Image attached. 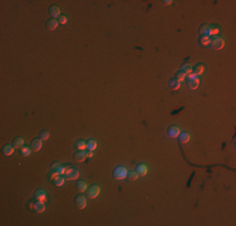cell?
Returning <instances> with one entry per match:
<instances>
[{"mask_svg":"<svg viewBox=\"0 0 236 226\" xmlns=\"http://www.w3.org/2000/svg\"><path fill=\"white\" fill-rule=\"evenodd\" d=\"M87 156H88V157H93V151H91L89 153H87Z\"/></svg>","mask_w":236,"mask_h":226,"instance_id":"38","label":"cell"},{"mask_svg":"<svg viewBox=\"0 0 236 226\" xmlns=\"http://www.w3.org/2000/svg\"><path fill=\"white\" fill-rule=\"evenodd\" d=\"M138 176H140V175H138V172L137 171H131V172H128V178H130V180H132V181H134V180H137L138 178Z\"/></svg>","mask_w":236,"mask_h":226,"instance_id":"29","label":"cell"},{"mask_svg":"<svg viewBox=\"0 0 236 226\" xmlns=\"http://www.w3.org/2000/svg\"><path fill=\"white\" fill-rule=\"evenodd\" d=\"M98 147V143H97L96 140H93V138H91V140L87 141V148L89 149V151H94V149Z\"/></svg>","mask_w":236,"mask_h":226,"instance_id":"15","label":"cell"},{"mask_svg":"<svg viewBox=\"0 0 236 226\" xmlns=\"http://www.w3.org/2000/svg\"><path fill=\"white\" fill-rule=\"evenodd\" d=\"M178 138H180V141H181V143H189L191 137H190V134L187 133V132H182V133H180Z\"/></svg>","mask_w":236,"mask_h":226,"instance_id":"18","label":"cell"},{"mask_svg":"<svg viewBox=\"0 0 236 226\" xmlns=\"http://www.w3.org/2000/svg\"><path fill=\"white\" fill-rule=\"evenodd\" d=\"M167 133L168 136L171 138H177L180 136V133H181V131H180V128L177 127V126H171L168 128V131H167Z\"/></svg>","mask_w":236,"mask_h":226,"instance_id":"7","label":"cell"},{"mask_svg":"<svg viewBox=\"0 0 236 226\" xmlns=\"http://www.w3.org/2000/svg\"><path fill=\"white\" fill-rule=\"evenodd\" d=\"M32 149L34 152H38V151H40L41 147H43V140L41 138H35V140H33L32 142Z\"/></svg>","mask_w":236,"mask_h":226,"instance_id":"6","label":"cell"},{"mask_svg":"<svg viewBox=\"0 0 236 226\" xmlns=\"http://www.w3.org/2000/svg\"><path fill=\"white\" fill-rule=\"evenodd\" d=\"M87 157H88V156H87L85 151H77L74 153V161H77V162H83Z\"/></svg>","mask_w":236,"mask_h":226,"instance_id":"9","label":"cell"},{"mask_svg":"<svg viewBox=\"0 0 236 226\" xmlns=\"http://www.w3.org/2000/svg\"><path fill=\"white\" fill-rule=\"evenodd\" d=\"M165 5H170V4H171V3H172V0H165Z\"/></svg>","mask_w":236,"mask_h":226,"instance_id":"37","label":"cell"},{"mask_svg":"<svg viewBox=\"0 0 236 226\" xmlns=\"http://www.w3.org/2000/svg\"><path fill=\"white\" fill-rule=\"evenodd\" d=\"M58 24H59V22H58L57 19H50V20H48V22H47V29L50 30V32H53V30L57 29Z\"/></svg>","mask_w":236,"mask_h":226,"instance_id":"10","label":"cell"},{"mask_svg":"<svg viewBox=\"0 0 236 226\" xmlns=\"http://www.w3.org/2000/svg\"><path fill=\"white\" fill-rule=\"evenodd\" d=\"M100 192V187L98 185H92L91 187L88 189V197L89 199H96V197H98V195Z\"/></svg>","mask_w":236,"mask_h":226,"instance_id":"4","label":"cell"},{"mask_svg":"<svg viewBox=\"0 0 236 226\" xmlns=\"http://www.w3.org/2000/svg\"><path fill=\"white\" fill-rule=\"evenodd\" d=\"M72 171H73V168H72V167H69V166H63V165H62L60 170H59V173H60L62 176H68Z\"/></svg>","mask_w":236,"mask_h":226,"instance_id":"16","label":"cell"},{"mask_svg":"<svg viewBox=\"0 0 236 226\" xmlns=\"http://www.w3.org/2000/svg\"><path fill=\"white\" fill-rule=\"evenodd\" d=\"M40 138H41L43 141L48 140V138H49V132H48V131H43V132L40 133Z\"/></svg>","mask_w":236,"mask_h":226,"instance_id":"33","label":"cell"},{"mask_svg":"<svg viewBox=\"0 0 236 226\" xmlns=\"http://www.w3.org/2000/svg\"><path fill=\"white\" fill-rule=\"evenodd\" d=\"M200 43L202 44L203 47H209V45H211V38L207 37V35H201Z\"/></svg>","mask_w":236,"mask_h":226,"instance_id":"19","label":"cell"},{"mask_svg":"<svg viewBox=\"0 0 236 226\" xmlns=\"http://www.w3.org/2000/svg\"><path fill=\"white\" fill-rule=\"evenodd\" d=\"M60 167H62V165H60V163H59V162H54L53 165L50 166V170H52V171H57V172H59V170H60ZM59 175H60V173H59Z\"/></svg>","mask_w":236,"mask_h":226,"instance_id":"32","label":"cell"},{"mask_svg":"<svg viewBox=\"0 0 236 226\" xmlns=\"http://www.w3.org/2000/svg\"><path fill=\"white\" fill-rule=\"evenodd\" d=\"M200 34H201V35H207V37H209V34H210V25H209V24H203V25H201Z\"/></svg>","mask_w":236,"mask_h":226,"instance_id":"20","label":"cell"},{"mask_svg":"<svg viewBox=\"0 0 236 226\" xmlns=\"http://www.w3.org/2000/svg\"><path fill=\"white\" fill-rule=\"evenodd\" d=\"M224 45H225V40L221 37H215L214 39H211V47H212L215 50L222 49Z\"/></svg>","mask_w":236,"mask_h":226,"instance_id":"2","label":"cell"},{"mask_svg":"<svg viewBox=\"0 0 236 226\" xmlns=\"http://www.w3.org/2000/svg\"><path fill=\"white\" fill-rule=\"evenodd\" d=\"M176 79H177V81H178V82H183V81H185V79H186V74H185V73H182L181 71H180V72L176 74Z\"/></svg>","mask_w":236,"mask_h":226,"instance_id":"31","label":"cell"},{"mask_svg":"<svg viewBox=\"0 0 236 226\" xmlns=\"http://www.w3.org/2000/svg\"><path fill=\"white\" fill-rule=\"evenodd\" d=\"M49 14L53 16V19L58 18V16L62 15V14H60V8H59L58 5H52L49 8Z\"/></svg>","mask_w":236,"mask_h":226,"instance_id":"8","label":"cell"},{"mask_svg":"<svg viewBox=\"0 0 236 226\" xmlns=\"http://www.w3.org/2000/svg\"><path fill=\"white\" fill-rule=\"evenodd\" d=\"M58 22H59V24H67L68 23V18L65 15H60V16H59Z\"/></svg>","mask_w":236,"mask_h":226,"instance_id":"34","label":"cell"},{"mask_svg":"<svg viewBox=\"0 0 236 226\" xmlns=\"http://www.w3.org/2000/svg\"><path fill=\"white\" fill-rule=\"evenodd\" d=\"M199 86H200V79H199V77L195 78V79H192V81H189V87H190L191 89L199 88Z\"/></svg>","mask_w":236,"mask_h":226,"instance_id":"22","label":"cell"},{"mask_svg":"<svg viewBox=\"0 0 236 226\" xmlns=\"http://www.w3.org/2000/svg\"><path fill=\"white\" fill-rule=\"evenodd\" d=\"M34 211H35V212H38V214L44 212V211H45V202H40V201H37Z\"/></svg>","mask_w":236,"mask_h":226,"instance_id":"13","label":"cell"},{"mask_svg":"<svg viewBox=\"0 0 236 226\" xmlns=\"http://www.w3.org/2000/svg\"><path fill=\"white\" fill-rule=\"evenodd\" d=\"M168 87H170V89H172V90H177L181 87V82H178L176 78H173L168 82Z\"/></svg>","mask_w":236,"mask_h":226,"instance_id":"11","label":"cell"},{"mask_svg":"<svg viewBox=\"0 0 236 226\" xmlns=\"http://www.w3.org/2000/svg\"><path fill=\"white\" fill-rule=\"evenodd\" d=\"M29 208H32V210L35 208V202H34V201H30L29 202Z\"/></svg>","mask_w":236,"mask_h":226,"instance_id":"36","label":"cell"},{"mask_svg":"<svg viewBox=\"0 0 236 226\" xmlns=\"http://www.w3.org/2000/svg\"><path fill=\"white\" fill-rule=\"evenodd\" d=\"M137 172H138V175H140V176H144L146 173L148 172L147 166H146L144 163H140V165L137 166Z\"/></svg>","mask_w":236,"mask_h":226,"instance_id":"14","label":"cell"},{"mask_svg":"<svg viewBox=\"0 0 236 226\" xmlns=\"http://www.w3.org/2000/svg\"><path fill=\"white\" fill-rule=\"evenodd\" d=\"M32 147H28V146H23L22 147V155L24 156V157H28L30 153H32Z\"/></svg>","mask_w":236,"mask_h":226,"instance_id":"26","label":"cell"},{"mask_svg":"<svg viewBox=\"0 0 236 226\" xmlns=\"http://www.w3.org/2000/svg\"><path fill=\"white\" fill-rule=\"evenodd\" d=\"M203 71H205L203 65H202V64H200V65H197V67L195 68V72H193V73H195L196 75H201V74L203 73Z\"/></svg>","mask_w":236,"mask_h":226,"instance_id":"30","label":"cell"},{"mask_svg":"<svg viewBox=\"0 0 236 226\" xmlns=\"http://www.w3.org/2000/svg\"><path fill=\"white\" fill-rule=\"evenodd\" d=\"M75 147H77L78 151H84V149L87 148V141L79 140L77 143H75Z\"/></svg>","mask_w":236,"mask_h":226,"instance_id":"24","label":"cell"},{"mask_svg":"<svg viewBox=\"0 0 236 226\" xmlns=\"http://www.w3.org/2000/svg\"><path fill=\"white\" fill-rule=\"evenodd\" d=\"M34 197H35L37 201H40V202H45L47 201V192L44 190H37L35 193H34Z\"/></svg>","mask_w":236,"mask_h":226,"instance_id":"5","label":"cell"},{"mask_svg":"<svg viewBox=\"0 0 236 226\" xmlns=\"http://www.w3.org/2000/svg\"><path fill=\"white\" fill-rule=\"evenodd\" d=\"M78 177H79V171H78V170H74V168H73V171L69 173L68 176H65V178L73 181V180H77Z\"/></svg>","mask_w":236,"mask_h":226,"instance_id":"21","label":"cell"},{"mask_svg":"<svg viewBox=\"0 0 236 226\" xmlns=\"http://www.w3.org/2000/svg\"><path fill=\"white\" fill-rule=\"evenodd\" d=\"M220 33V28H218L217 25H210V35H217V34Z\"/></svg>","mask_w":236,"mask_h":226,"instance_id":"28","label":"cell"},{"mask_svg":"<svg viewBox=\"0 0 236 226\" xmlns=\"http://www.w3.org/2000/svg\"><path fill=\"white\" fill-rule=\"evenodd\" d=\"M14 149H15V147H14L13 145H5L4 147H3V153L5 156H12L14 153Z\"/></svg>","mask_w":236,"mask_h":226,"instance_id":"12","label":"cell"},{"mask_svg":"<svg viewBox=\"0 0 236 226\" xmlns=\"http://www.w3.org/2000/svg\"><path fill=\"white\" fill-rule=\"evenodd\" d=\"M186 77H189V81H192V79H195V78H197V75L195 74V73H190V74H187Z\"/></svg>","mask_w":236,"mask_h":226,"instance_id":"35","label":"cell"},{"mask_svg":"<svg viewBox=\"0 0 236 226\" xmlns=\"http://www.w3.org/2000/svg\"><path fill=\"white\" fill-rule=\"evenodd\" d=\"M65 180H67V178H65V176H62V175H60L59 177H57V178H55V183H54V185L57 186V187L63 186L64 182H65Z\"/></svg>","mask_w":236,"mask_h":226,"instance_id":"25","label":"cell"},{"mask_svg":"<svg viewBox=\"0 0 236 226\" xmlns=\"http://www.w3.org/2000/svg\"><path fill=\"white\" fill-rule=\"evenodd\" d=\"M127 176H128V171L126 170V167H123V166H118V167L114 168L113 177L116 180H124V178H127Z\"/></svg>","mask_w":236,"mask_h":226,"instance_id":"1","label":"cell"},{"mask_svg":"<svg viewBox=\"0 0 236 226\" xmlns=\"http://www.w3.org/2000/svg\"><path fill=\"white\" fill-rule=\"evenodd\" d=\"M77 189H78V191H81V192H85L87 189H88V183H87L85 181H78Z\"/></svg>","mask_w":236,"mask_h":226,"instance_id":"17","label":"cell"},{"mask_svg":"<svg viewBox=\"0 0 236 226\" xmlns=\"http://www.w3.org/2000/svg\"><path fill=\"white\" fill-rule=\"evenodd\" d=\"M181 72L182 73H185V74H190V73H192V65L191 64H185V65H182V68H181Z\"/></svg>","mask_w":236,"mask_h":226,"instance_id":"27","label":"cell"},{"mask_svg":"<svg viewBox=\"0 0 236 226\" xmlns=\"http://www.w3.org/2000/svg\"><path fill=\"white\" fill-rule=\"evenodd\" d=\"M74 204H75V206H77V208H79V210H83V208L87 206L85 196H83V195H78V196H75Z\"/></svg>","mask_w":236,"mask_h":226,"instance_id":"3","label":"cell"},{"mask_svg":"<svg viewBox=\"0 0 236 226\" xmlns=\"http://www.w3.org/2000/svg\"><path fill=\"white\" fill-rule=\"evenodd\" d=\"M13 146L15 148H22L24 146V140L22 137H16L15 140H14V142H13Z\"/></svg>","mask_w":236,"mask_h":226,"instance_id":"23","label":"cell"}]
</instances>
